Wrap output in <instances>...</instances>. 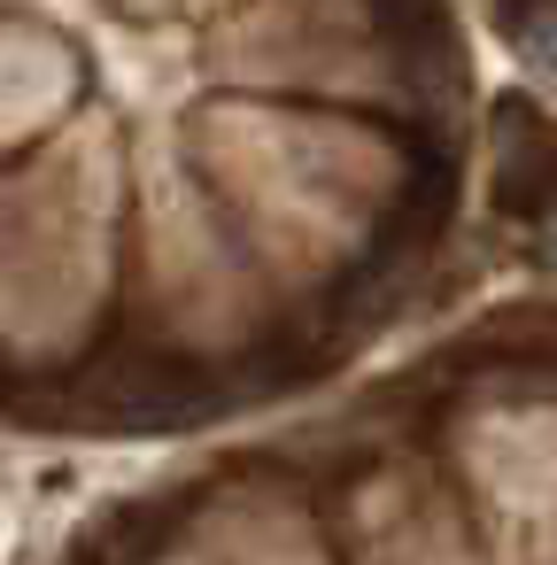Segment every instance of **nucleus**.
<instances>
[{"instance_id":"f257e3e1","label":"nucleus","mask_w":557,"mask_h":565,"mask_svg":"<svg viewBox=\"0 0 557 565\" xmlns=\"http://www.w3.org/2000/svg\"><path fill=\"white\" fill-rule=\"evenodd\" d=\"M217 403H225L217 380H202L179 356H140V364L94 380V418H109V426H194Z\"/></svg>"},{"instance_id":"f03ea898","label":"nucleus","mask_w":557,"mask_h":565,"mask_svg":"<svg viewBox=\"0 0 557 565\" xmlns=\"http://www.w3.org/2000/svg\"><path fill=\"white\" fill-rule=\"evenodd\" d=\"M495 202L511 217H542L557 202V132L518 94L495 102Z\"/></svg>"},{"instance_id":"7ed1b4c3","label":"nucleus","mask_w":557,"mask_h":565,"mask_svg":"<svg viewBox=\"0 0 557 565\" xmlns=\"http://www.w3.org/2000/svg\"><path fill=\"white\" fill-rule=\"evenodd\" d=\"M364 9H372V24H379V40L395 47L403 71H418L426 55H449V9L441 0H364Z\"/></svg>"}]
</instances>
